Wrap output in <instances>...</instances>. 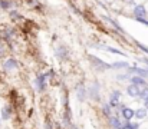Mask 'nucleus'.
<instances>
[{"mask_svg":"<svg viewBox=\"0 0 148 129\" xmlns=\"http://www.w3.org/2000/svg\"><path fill=\"white\" fill-rule=\"evenodd\" d=\"M88 59H89V62H91L97 69H99V70H109V69H111V65H109V63L101 60L99 57L94 56V55H88Z\"/></svg>","mask_w":148,"mask_h":129,"instance_id":"1","label":"nucleus"},{"mask_svg":"<svg viewBox=\"0 0 148 129\" xmlns=\"http://www.w3.org/2000/svg\"><path fill=\"white\" fill-rule=\"evenodd\" d=\"M119 98H121V92L119 90H112V93H111V98H109V106L114 109V108H116V106H119Z\"/></svg>","mask_w":148,"mask_h":129,"instance_id":"2","label":"nucleus"},{"mask_svg":"<svg viewBox=\"0 0 148 129\" xmlns=\"http://www.w3.org/2000/svg\"><path fill=\"white\" fill-rule=\"evenodd\" d=\"M55 56H56L58 59H60V60H65V59L69 57V50L66 49V46H59V47H56V50H55Z\"/></svg>","mask_w":148,"mask_h":129,"instance_id":"3","label":"nucleus"},{"mask_svg":"<svg viewBox=\"0 0 148 129\" xmlns=\"http://www.w3.org/2000/svg\"><path fill=\"white\" fill-rule=\"evenodd\" d=\"M140 93H141V86L131 83V85L127 87V95L131 96V98H138Z\"/></svg>","mask_w":148,"mask_h":129,"instance_id":"4","label":"nucleus"},{"mask_svg":"<svg viewBox=\"0 0 148 129\" xmlns=\"http://www.w3.org/2000/svg\"><path fill=\"white\" fill-rule=\"evenodd\" d=\"M134 115H135V111H134V109H131V108H128V106H122V108H121V116H122L125 121H131V119L134 118Z\"/></svg>","mask_w":148,"mask_h":129,"instance_id":"5","label":"nucleus"},{"mask_svg":"<svg viewBox=\"0 0 148 129\" xmlns=\"http://www.w3.org/2000/svg\"><path fill=\"white\" fill-rule=\"evenodd\" d=\"M35 83L38 86V90H39V92H43V90L46 89V75H45V73H40V75L36 78Z\"/></svg>","mask_w":148,"mask_h":129,"instance_id":"6","label":"nucleus"},{"mask_svg":"<svg viewBox=\"0 0 148 129\" xmlns=\"http://www.w3.org/2000/svg\"><path fill=\"white\" fill-rule=\"evenodd\" d=\"M86 93H88V90L85 89V86L82 85V83H79V85L76 86V96H78V100L79 102H85Z\"/></svg>","mask_w":148,"mask_h":129,"instance_id":"7","label":"nucleus"},{"mask_svg":"<svg viewBox=\"0 0 148 129\" xmlns=\"http://www.w3.org/2000/svg\"><path fill=\"white\" fill-rule=\"evenodd\" d=\"M132 12H134V16L147 17V9H145V6H143V4H135L134 9H132Z\"/></svg>","mask_w":148,"mask_h":129,"instance_id":"8","label":"nucleus"},{"mask_svg":"<svg viewBox=\"0 0 148 129\" xmlns=\"http://www.w3.org/2000/svg\"><path fill=\"white\" fill-rule=\"evenodd\" d=\"M130 81H131V83H134V85H138V86H148L147 81H145V78H143V76H140V75H134V76H130Z\"/></svg>","mask_w":148,"mask_h":129,"instance_id":"9","label":"nucleus"},{"mask_svg":"<svg viewBox=\"0 0 148 129\" xmlns=\"http://www.w3.org/2000/svg\"><path fill=\"white\" fill-rule=\"evenodd\" d=\"M17 68H19V63L14 59H7L4 62V69L6 70H13V69H17Z\"/></svg>","mask_w":148,"mask_h":129,"instance_id":"10","label":"nucleus"},{"mask_svg":"<svg viewBox=\"0 0 148 129\" xmlns=\"http://www.w3.org/2000/svg\"><path fill=\"white\" fill-rule=\"evenodd\" d=\"M109 125H111L112 129H121L122 122H121L119 118H116V116H109Z\"/></svg>","mask_w":148,"mask_h":129,"instance_id":"11","label":"nucleus"},{"mask_svg":"<svg viewBox=\"0 0 148 129\" xmlns=\"http://www.w3.org/2000/svg\"><path fill=\"white\" fill-rule=\"evenodd\" d=\"M102 19H103V20H106V22H108L109 25H112V26H114V27H115L116 30H119L121 33H124V29H122V27L119 26V23H118V22H116L115 19H111V17H108V16H102Z\"/></svg>","mask_w":148,"mask_h":129,"instance_id":"12","label":"nucleus"},{"mask_svg":"<svg viewBox=\"0 0 148 129\" xmlns=\"http://www.w3.org/2000/svg\"><path fill=\"white\" fill-rule=\"evenodd\" d=\"M99 85L98 83H94V86L92 87H89V98H92V99H95V100H98L99 98H98V92H99Z\"/></svg>","mask_w":148,"mask_h":129,"instance_id":"13","label":"nucleus"},{"mask_svg":"<svg viewBox=\"0 0 148 129\" xmlns=\"http://www.w3.org/2000/svg\"><path fill=\"white\" fill-rule=\"evenodd\" d=\"M134 116L138 118V119H144V118H147L148 116V109L147 108H140V109H137Z\"/></svg>","mask_w":148,"mask_h":129,"instance_id":"14","label":"nucleus"},{"mask_svg":"<svg viewBox=\"0 0 148 129\" xmlns=\"http://www.w3.org/2000/svg\"><path fill=\"white\" fill-rule=\"evenodd\" d=\"M130 65L128 62H114L111 63V69H127Z\"/></svg>","mask_w":148,"mask_h":129,"instance_id":"15","label":"nucleus"},{"mask_svg":"<svg viewBox=\"0 0 148 129\" xmlns=\"http://www.w3.org/2000/svg\"><path fill=\"white\" fill-rule=\"evenodd\" d=\"M10 116H12V108H10V106H4L3 111H1V119L7 121Z\"/></svg>","mask_w":148,"mask_h":129,"instance_id":"16","label":"nucleus"},{"mask_svg":"<svg viewBox=\"0 0 148 129\" xmlns=\"http://www.w3.org/2000/svg\"><path fill=\"white\" fill-rule=\"evenodd\" d=\"M99 47H102V49L108 50L109 53H114V55H121V56H124V52H121L119 49H115V47H111V46H99Z\"/></svg>","mask_w":148,"mask_h":129,"instance_id":"17","label":"nucleus"},{"mask_svg":"<svg viewBox=\"0 0 148 129\" xmlns=\"http://www.w3.org/2000/svg\"><path fill=\"white\" fill-rule=\"evenodd\" d=\"M143 102H147L148 100V86H144V89H141V93L138 96Z\"/></svg>","mask_w":148,"mask_h":129,"instance_id":"18","label":"nucleus"},{"mask_svg":"<svg viewBox=\"0 0 148 129\" xmlns=\"http://www.w3.org/2000/svg\"><path fill=\"white\" fill-rule=\"evenodd\" d=\"M102 112H103V115H105V116H108V118H109V116H111V113H112V108H111L109 105H103V106H102Z\"/></svg>","mask_w":148,"mask_h":129,"instance_id":"19","label":"nucleus"},{"mask_svg":"<svg viewBox=\"0 0 148 129\" xmlns=\"http://www.w3.org/2000/svg\"><path fill=\"white\" fill-rule=\"evenodd\" d=\"M10 6H12L10 1H7V0H0V7H1V9H10Z\"/></svg>","mask_w":148,"mask_h":129,"instance_id":"20","label":"nucleus"},{"mask_svg":"<svg viewBox=\"0 0 148 129\" xmlns=\"http://www.w3.org/2000/svg\"><path fill=\"white\" fill-rule=\"evenodd\" d=\"M135 20H137V22H140V23H143V25H147L148 26L147 17H138V16H135Z\"/></svg>","mask_w":148,"mask_h":129,"instance_id":"21","label":"nucleus"},{"mask_svg":"<svg viewBox=\"0 0 148 129\" xmlns=\"http://www.w3.org/2000/svg\"><path fill=\"white\" fill-rule=\"evenodd\" d=\"M135 44H137V46H138V47H140V49H141L143 52H145V53H148V47H147V46H144V44H141V43H140V42H135Z\"/></svg>","mask_w":148,"mask_h":129,"instance_id":"22","label":"nucleus"},{"mask_svg":"<svg viewBox=\"0 0 148 129\" xmlns=\"http://www.w3.org/2000/svg\"><path fill=\"white\" fill-rule=\"evenodd\" d=\"M121 129H132V126H131V122H130V121H127L125 124H122Z\"/></svg>","mask_w":148,"mask_h":129,"instance_id":"23","label":"nucleus"},{"mask_svg":"<svg viewBox=\"0 0 148 129\" xmlns=\"http://www.w3.org/2000/svg\"><path fill=\"white\" fill-rule=\"evenodd\" d=\"M118 79L119 81H127V79H130V76L128 75H118Z\"/></svg>","mask_w":148,"mask_h":129,"instance_id":"24","label":"nucleus"},{"mask_svg":"<svg viewBox=\"0 0 148 129\" xmlns=\"http://www.w3.org/2000/svg\"><path fill=\"white\" fill-rule=\"evenodd\" d=\"M131 126H132V129H138L140 128V124L138 122H131Z\"/></svg>","mask_w":148,"mask_h":129,"instance_id":"25","label":"nucleus"},{"mask_svg":"<svg viewBox=\"0 0 148 129\" xmlns=\"http://www.w3.org/2000/svg\"><path fill=\"white\" fill-rule=\"evenodd\" d=\"M143 62H144V63L148 66V59H147V57H143Z\"/></svg>","mask_w":148,"mask_h":129,"instance_id":"26","label":"nucleus"},{"mask_svg":"<svg viewBox=\"0 0 148 129\" xmlns=\"http://www.w3.org/2000/svg\"><path fill=\"white\" fill-rule=\"evenodd\" d=\"M144 108H147V109H148V100H147V102H144Z\"/></svg>","mask_w":148,"mask_h":129,"instance_id":"27","label":"nucleus"},{"mask_svg":"<svg viewBox=\"0 0 148 129\" xmlns=\"http://www.w3.org/2000/svg\"><path fill=\"white\" fill-rule=\"evenodd\" d=\"M147 76H148V69H147Z\"/></svg>","mask_w":148,"mask_h":129,"instance_id":"28","label":"nucleus"},{"mask_svg":"<svg viewBox=\"0 0 148 129\" xmlns=\"http://www.w3.org/2000/svg\"><path fill=\"white\" fill-rule=\"evenodd\" d=\"M0 122H1V119H0Z\"/></svg>","mask_w":148,"mask_h":129,"instance_id":"29","label":"nucleus"}]
</instances>
